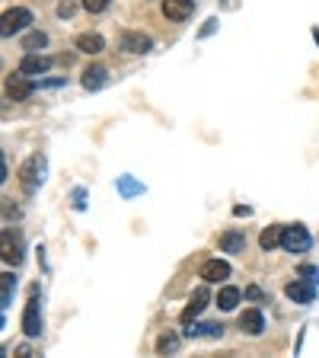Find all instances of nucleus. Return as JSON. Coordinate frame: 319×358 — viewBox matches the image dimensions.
Returning a JSON list of instances; mask_svg holds the SVG:
<instances>
[{
    "label": "nucleus",
    "mask_w": 319,
    "mask_h": 358,
    "mask_svg": "<svg viewBox=\"0 0 319 358\" xmlns=\"http://www.w3.org/2000/svg\"><path fill=\"white\" fill-rule=\"evenodd\" d=\"M243 301V291L233 288V285H227V288H221V294H217V304H221V311H233L236 304Z\"/></svg>",
    "instance_id": "2eb2a0df"
},
{
    "label": "nucleus",
    "mask_w": 319,
    "mask_h": 358,
    "mask_svg": "<svg viewBox=\"0 0 319 358\" xmlns=\"http://www.w3.org/2000/svg\"><path fill=\"white\" fill-rule=\"evenodd\" d=\"M13 288H16V278L13 275H0V307H10V301H13Z\"/></svg>",
    "instance_id": "6ab92c4d"
},
{
    "label": "nucleus",
    "mask_w": 319,
    "mask_h": 358,
    "mask_svg": "<svg viewBox=\"0 0 319 358\" xmlns=\"http://www.w3.org/2000/svg\"><path fill=\"white\" fill-rule=\"evenodd\" d=\"M201 278H205L208 285L224 282V278H230V266L224 260H208L205 266H201Z\"/></svg>",
    "instance_id": "9b49d317"
},
{
    "label": "nucleus",
    "mask_w": 319,
    "mask_h": 358,
    "mask_svg": "<svg viewBox=\"0 0 319 358\" xmlns=\"http://www.w3.org/2000/svg\"><path fill=\"white\" fill-rule=\"evenodd\" d=\"M77 48L84 54H99L106 48V38L99 36V32H84V36H77Z\"/></svg>",
    "instance_id": "ddd939ff"
},
{
    "label": "nucleus",
    "mask_w": 319,
    "mask_h": 358,
    "mask_svg": "<svg viewBox=\"0 0 319 358\" xmlns=\"http://www.w3.org/2000/svg\"><path fill=\"white\" fill-rule=\"evenodd\" d=\"M300 275H306V278H313V275H316V269H313V266H300ZM313 282H316V278H313Z\"/></svg>",
    "instance_id": "bb28decb"
},
{
    "label": "nucleus",
    "mask_w": 319,
    "mask_h": 358,
    "mask_svg": "<svg viewBox=\"0 0 319 358\" xmlns=\"http://www.w3.org/2000/svg\"><path fill=\"white\" fill-rule=\"evenodd\" d=\"M240 329L249 336H258L262 329H265V317H262V311L258 307H252V311H243V317H240Z\"/></svg>",
    "instance_id": "f8f14e48"
},
{
    "label": "nucleus",
    "mask_w": 319,
    "mask_h": 358,
    "mask_svg": "<svg viewBox=\"0 0 319 358\" xmlns=\"http://www.w3.org/2000/svg\"><path fill=\"white\" fill-rule=\"evenodd\" d=\"M214 29H217V20H208V23H205V26H201V32H198V36L205 38V36H211V32H214Z\"/></svg>",
    "instance_id": "b1692460"
},
{
    "label": "nucleus",
    "mask_w": 319,
    "mask_h": 358,
    "mask_svg": "<svg viewBox=\"0 0 319 358\" xmlns=\"http://www.w3.org/2000/svg\"><path fill=\"white\" fill-rule=\"evenodd\" d=\"M122 48L128 54H147L153 48V38L144 36V32H125V36H122Z\"/></svg>",
    "instance_id": "1a4fd4ad"
},
{
    "label": "nucleus",
    "mask_w": 319,
    "mask_h": 358,
    "mask_svg": "<svg viewBox=\"0 0 319 358\" xmlns=\"http://www.w3.org/2000/svg\"><path fill=\"white\" fill-rule=\"evenodd\" d=\"M313 38H316V42H319V26H316V29H313Z\"/></svg>",
    "instance_id": "c85d7f7f"
},
{
    "label": "nucleus",
    "mask_w": 319,
    "mask_h": 358,
    "mask_svg": "<svg viewBox=\"0 0 319 358\" xmlns=\"http://www.w3.org/2000/svg\"><path fill=\"white\" fill-rule=\"evenodd\" d=\"M195 13V0H163V16L173 23H185Z\"/></svg>",
    "instance_id": "423d86ee"
},
{
    "label": "nucleus",
    "mask_w": 319,
    "mask_h": 358,
    "mask_svg": "<svg viewBox=\"0 0 319 358\" xmlns=\"http://www.w3.org/2000/svg\"><path fill=\"white\" fill-rule=\"evenodd\" d=\"M32 23V13L26 7H13V10H7L3 13V26H0V32H3V38H10V36H16L20 29H26V26Z\"/></svg>",
    "instance_id": "20e7f679"
},
{
    "label": "nucleus",
    "mask_w": 319,
    "mask_h": 358,
    "mask_svg": "<svg viewBox=\"0 0 319 358\" xmlns=\"http://www.w3.org/2000/svg\"><path fill=\"white\" fill-rule=\"evenodd\" d=\"M284 294L294 301V304H313V297H316V282L306 278V282H290L284 288Z\"/></svg>",
    "instance_id": "6e6552de"
},
{
    "label": "nucleus",
    "mask_w": 319,
    "mask_h": 358,
    "mask_svg": "<svg viewBox=\"0 0 319 358\" xmlns=\"http://www.w3.org/2000/svg\"><path fill=\"white\" fill-rule=\"evenodd\" d=\"M23 333L29 336V339H36V336L42 333V304H38L36 291H32L29 304H26V311H23Z\"/></svg>",
    "instance_id": "7ed1b4c3"
},
{
    "label": "nucleus",
    "mask_w": 319,
    "mask_h": 358,
    "mask_svg": "<svg viewBox=\"0 0 319 358\" xmlns=\"http://www.w3.org/2000/svg\"><path fill=\"white\" fill-rule=\"evenodd\" d=\"M208 301H211V291H208V282H205V285H198V288H195V294H192V304L182 311V317H179V320H182L185 327H189V323H195V317L208 307Z\"/></svg>",
    "instance_id": "39448f33"
},
{
    "label": "nucleus",
    "mask_w": 319,
    "mask_h": 358,
    "mask_svg": "<svg viewBox=\"0 0 319 358\" xmlns=\"http://www.w3.org/2000/svg\"><path fill=\"white\" fill-rule=\"evenodd\" d=\"M58 16H74V3H70V0H64L61 7H58Z\"/></svg>",
    "instance_id": "393cba45"
},
{
    "label": "nucleus",
    "mask_w": 319,
    "mask_h": 358,
    "mask_svg": "<svg viewBox=\"0 0 319 358\" xmlns=\"http://www.w3.org/2000/svg\"><path fill=\"white\" fill-rule=\"evenodd\" d=\"M16 355H20V358H29L32 349H29V345H20V349H16Z\"/></svg>",
    "instance_id": "cd10ccee"
},
{
    "label": "nucleus",
    "mask_w": 319,
    "mask_h": 358,
    "mask_svg": "<svg viewBox=\"0 0 319 358\" xmlns=\"http://www.w3.org/2000/svg\"><path fill=\"white\" fill-rule=\"evenodd\" d=\"M243 246H246L243 230H227V234L221 237V250L224 253H243Z\"/></svg>",
    "instance_id": "4468645a"
},
{
    "label": "nucleus",
    "mask_w": 319,
    "mask_h": 358,
    "mask_svg": "<svg viewBox=\"0 0 319 358\" xmlns=\"http://www.w3.org/2000/svg\"><path fill=\"white\" fill-rule=\"evenodd\" d=\"M42 179H45V157H42V154H32L29 161L23 163V170H20V183L26 186V192H32Z\"/></svg>",
    "instance_id": "f03ea898"
},
{
    "label": "nucleus",
    "mask_w": 319,
    "mask_h": 358,
    "mask_svg": "<svg viewBox=\"0 0 319 358\" xmlns=\"http://www.w3.org/2000/svg\"><path fill=\"white\" fill-rule=\"evenodd\" d=\"M246 297H249V301H265V294L258 288H246Z\"/></svg>",
    "instance_id": "a878e982"
},
{
    "label": "nucleus",
    "mask_w": 319,
    "mask_h": 358,
    "mask_svg": "<svg viewBox=\"0 0 319 358\" xmlns=\"http://www.w3.org/2000/svg\"><path fill=\"white\" fill-rule=\"evenodd\" d=\"M52 68V58H45V54H36V52H29L20 61V70H23L26 77H36V74H45V70Z\"/></svg>",
    "instance_id": "9d476101"
},
{
    "label": "nucleus",
    "mask_w": 319,
    "mask_h": 358,
    "mask_svg": "<svg viewBox=\"0 0 319 358\" xmlns=\"http://www.w3.org/2000/svg\"><path fill=\"white\" fill-rule=\"evenodd\" d=\"M281 230L284 228H265L258 234V246H262V250H274V246L281 244Z\"/></svg>",
    "instance_id": "a211bd4d"
},
{
    "label": "nucleus",
    "mask_w": 319,
    "mask_h": 358,
    "mask_svg": "<svg viewBox=\"0 0 319 358\" xmlns=\"http://www.w3.org/2000/svg\"><path fill=\"white\" fill-rule=\"evenodd\" d=\"M310 244H313V237H310V230H306L304 224H290V228L281 230V246L288 253H306L310 250Z\"/></svg>",
    "instance_id": "f257e3e1"
},
{
    "label": "nucleus",
    "mask_w": 319,
    "mask_h": 358,
    "mask_svg": "<svg viewBox=\"0 0 319 358\" xmlns=\"http://www.w3.org/2000/svg\"><path fill=\"white\" fill-rule=\"evenodd\" d=\"M23 253H20V244H10V230H3V262L7 266H20Z\"/></svg>",
    "instance_id": "f3484780"
},
{
    "label": "nucleus",
    "mask_w": 319,
    "mask_h": 358,
    "mask_svg": "<svg viewBox=\"0 0 319 358\" xmlns=\"http://www.w3.org/2000/svg\"><path fill=\"white\" fill-rule=\"evenodd\" d=\"M84 7L90 10V13H102V10L109 7V0H84Z\"/></svg>",
    "instance_id": "5701e85b"
},
{
    "label": "nucleus",
    "mask_w": 319,
    "mask_h": 358,
    "mask_svg": "<svg viewBox=\"0 0 319 358\" xmlns=\"http://www.w3.org/2000/svg\"><path fill=\"white\" fill-rule=\"evenodd\" d=\"M118 192H122V195H134V192H144V186H137V183H131L128 176H122V179H118Z\"/></svg>",
    "instance_id": "4be33fe9"
},
{
    "label": "nucleus",
    "mask_w": 319,
    "mask_h": 358,
    "mask_svg": "<svg viewBox=\"0 0 319 358\" xmlns=\"http://www.w3.org/2000/svg\"><path fill=\"white\" fill-rule=\"evenodd\" d=\"M32 90H36V84H32L29 77L20 70V74H13L7 80V96L10 99H16V103H23V99H29L32 96Z\"/></svg>",
    "instance_id": "0eeeda50"
},
{
    "label": "nucleus",
    "mask_w": 319,
    "mask_h": 358,
    "mask_svg": "<svg viewBox=\"0 0 319 358\" xmlns=\"http://www.w3.org/2000/svg\"><path fill=\"white\" fill-rule=\"evenodd\" d=\"M48 45V36L45 32H29V36L23 38V48L26 52H38V48H45Z\"/></svg>",
    "instance_id": "412c9836"
},
{
    "label": "nucleus",
    "mask_w": 319,
    "mask_h": 358,
    "mask_svg": "<svg viewBox=\"0 0 319 358\" xmlns=\"http://www.w3.org/2000/svg\"><path fill=\"white\" fill-rule=\"evenodd\" d=\"M106 80H109L106 68H86L84 70V87L86 90H99V87H106Z\"/></svg>",
    "instance_id": "dca6fc26"
},
{
    "label": "nucleus",
    "mask_w": 319,
    "mask_h": 358,
    "mask_svg": "<svg viewBox=\"0 0 319 358\" xmlns=\"http://www.w3.org/2000/svg\"><path fill=\"white\" fill-rule=\"evenodd\" d=\"M157 352H160V355H173V352H179V336H176V333H163L157 339Z\"/></svg>",
    "instance_id": "aec40b11"
}]
</instances>
